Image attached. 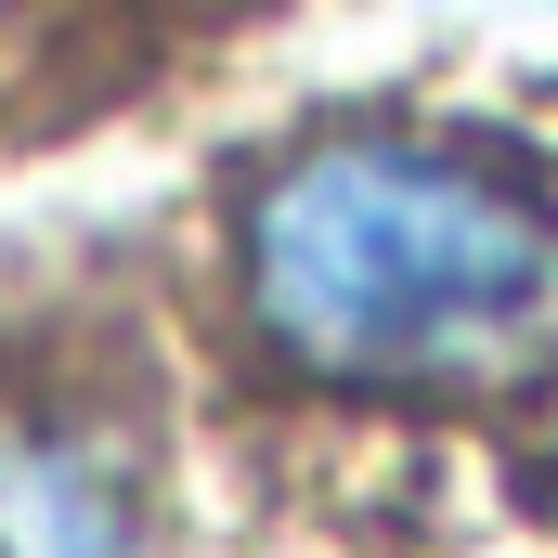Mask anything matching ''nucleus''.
Listing matches in <instances>:
<instances>
[{"label":"nucleus","mask_w":558,"mask_h":558,"mask_svg":"<svg viewBox=\"0 0 558 558\" xmlns=\"http://www.w3.org/2000/svg\"><path fill=\"white\" fill-rule=\"evenodd\" d=\"M234 325L351 403L558 377V182L481 131H312L234 195Z\"/></svg>","instance_id":"obj_1"},{"label":"nucleus","mask_w":558,"mask_h":558,"mask_svg":"<svg viewBox=\"0 0 558 558\" xmlns=\"http://www.w3.org/2000/svg\"><path fill=\"white\" fill-rule=\"evenodd\" d=\"M0 558H169V468L105 390H0Z\"/></svg>","instance_id":"obj_2"}]
</instances>
